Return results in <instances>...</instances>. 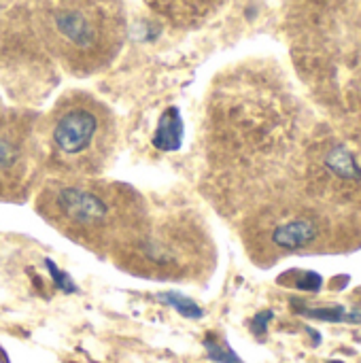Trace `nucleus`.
<instances>
[{
    "label": "nucleus",
    "mask_w": 361,
    "mask_h": 363,
    "mask_svg": "<svg viewBox=\"0 0 361 363\" xmlns=\"http://www.w3.org/2000/svg\"><path fill=\"white\" fill-rule=\"evenodd\" d=\"M36 21L51 53L74 74L109 66L126 38L121 0H38Z\"/></svg>",
    "instance_id": "obj_4"
},
{
    "label": "nucleus",
    "mask_w": 361,
    "mask_h": 363,
    "mask_svg": "<svg viewBox=\"0 0 361 363\" xmlns=\"http://www.w3.org/2000/svg\"><path fill=\"white\" fill-rule=\"evenodd\" d=\"M36 130L40 168L55 179L100 177L115 157L117 121L85 91H68Z\"/></svg>",
    "instance_id": "obj_3"
},
{
    "label": "nucleus",
    "mask_w": 361,
    "mask_h": 363,
    "mask_svg": "<svg viewBox=\"0 0 361 363\" xmlns=\"http://www.w3.org/2000/svg\"><path fill=\"white\" fill-rule=\"evenodd\" d=\"M270 319H272V311H266V313H260L255 319H253V323H251V328H253V332H255V336H262L264 332H266V328H268V323H270Z\"/></svg>",
    "instance_id": "obj_14"
},
{
    "label": "nucleus",
    "mask_w": 361,
    "mask_h": 363,
    "mask_svg": "<svg viewBox=\"0 0 361 363\" xmlns=\"http://www.w3.org/2000/svg\"><path fill=\"white\" fill-rule=\"evenodd\" d=\"M162 298H166V300H170L185 317H194V319H198L200 315H202V311L200 308H196L189 300H183V298H179V296H174V294H166V296H162Z\"/></svg>",
    "instance_id": "obj_13"
},
{
    "label": "nucleus",
    "mask_w": 361,
    "mask_h": 363,
    "mask_svg": "<svg viewBox=\"0 0 361 363\" xmlns=\"http://www.w3.org/2000/svg\"><path fill=\"white\" fill-rule=\"evenodd\" d=\"M294 308L302 317L317 319V321H326V323H361V313H357V311H347L340 304L313 308V306H304V304L294 302Z\"/></svg>",
    "instance_id": "obj_8"
},
{
    "label": "nucleus",
    "mask_w": 361,
    "mask_h": 363,
    "mask_svg": "<svg viewBox=\"0 0 361 363\" xmlns=\"http://www.w3.org/2000/svg\"><path fill=\"white\" fill-rule=\"evenodd\" d=\"M111 259L119 270L132 277L198 283L211 274L215 249L196 208L172 202H147L143 221Z\"/></svg>",
    "instance_id": "obj_2"
},
{
    "label": "nucleus",
    "mask_w": 361,
    "mask_h": 363,
    "mask_svg": "<svg viewBox=\"0 0 361 363\" xmlns=\"http://www.w3.org/2000/svg\"><path fill=\"white\" fill-rule=\"evenodd\" d=\"M166 21L179 28H194L211 19L226 0H145Z\"/></svg>",
    "instance_id": "obj_6"
},
{
    "label": "nucleus",
    "mask_w": 361,
    "mask_h": 363,
    "mask_svg": "<svg viewBox=\"0 0 361 363\" xmlns=\"http://www.w3.org/2000/svg\"><path fill=\"white\" fill-rule=\"evenodd\" d=\"M317 238V225L311 219H291L285 223H279L272 234L270 240L277 249L283 251H300L304 247H309L313 240Z\"/></svg>",
    "instance_id": "obj_7"
},
{
    "label": "nucleus",
    "mask_w": 361,
    "mask_h": 363,
    "mask_svg": "<svg viewBox=\"0 0 361 363\" xmlns=\"http://www.w3.org/2000/svg\"><path fill=\"white\" fill-rule=\"evenodd\" d=\"M326 166L345 181H361V166L347 147H334L326 157Z\"/></svg>",
    "instance_id": "obj_9"
},
{
    "label": "nucleus",
    "mask_w": 361,
    "mask_h": 363,
    "mask_svg": "<svg viewBox=\"0 0 361 363\" xmlns=\"http://www.w3.org/2000/svg\"><path fill=\"white\" fill-rule=\"evenodd\" d=\"M296 274L294 287L300 291H309V294H317L323 287V277L319 272L313 270H291Z\"/></svg>",
    "instance_id": "obj_11"
},
{
    "label": "nucleus",
    "mask_w": 361,
    "mask_h": 363,
    "mask_svg": "<svg viewBox=\"0 0 361 363\" xmlns=\"http://www.w3.org/2000/svg\"><path fill=\"white\" fill-rule=\"evenodd\" d=\"M204 345H206V349H209V355H211L215 362L243 363L238 357H236V353H234L228 345H215V342H213V338L204 340Z\"/></svg>",
    "instance_id": "obj_12"
},
{
    "label": "nucleus",
    "mask_w": 361,
    "mask_h": 363,
    "mask_svg": "<svg viewBox=\"0 0 361 363\" xmlns=\"http://www.w3.org/2000/svg\"><path fill=\"white\" fill-rule=\"evenodd\" d=\"M36 213L68 240L111 257L143 221L147 200L128 183L51 177L36 194Z\"/></svg>",
    "instance_id": "obj_1"
},
{
    "label": "nucleus",
    "mask_w": 361,
    "mask_h": 363,
    "mask_svg": "<svg viewBox=\"0 0 361 363\" xmlns=\"http://www.w3.org/2000/svg\"><path fill=\"white\" fill-rule=\"evenodd\" d=\"M181 132H183V128H181L179 113L174 108H170V111H166V115L160 121V128L155 134V145L162 149H174L181 140Z\"/></svg>",
    "instance_id": "obj_10"
},
{
    "label": "nucleus",
    "mask_w": 361,
    "mask_h": 363,
    "mask_svg": "<svg viewBox=\"0 0 361 363\" xmlns=\"http://www.w3.org/2000/svg\"><path fill=\"white\" fill-rule=\"evenodd\" d=\"M36 125L0 102V202H23L43 172Z\"/></svg>",
    "instance_id": "obj_5"
}]
</instances>
